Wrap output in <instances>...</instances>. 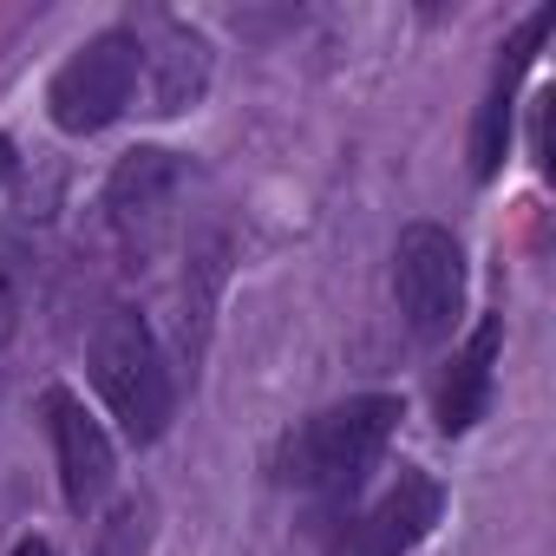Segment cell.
Masks as SVG:
<instances>
[{"label":"cell","instance_id":"cell-1","mask_svg":"<svg viewBox=\"0 0 556 556\" xmlns=\"http://www.w3.org/2000/svg\"><path fill=\"white\" fill-rule=\"evenodd\" d=\"M393 426H400V400H387V393L341 400V406L315 413V419L289 439L282 478L302 484V491H315V497H328V504H341V497L361 491V478H367L374 458L387 452Z\"/></svg>","mask_w":556,"mask_h":556},{"label":"cell","instance_id":"cell-2","mask_svg":"<svg viewBox=\"0 0 556 556\" xmlns=\"http://www.w3.org/2000/svg\"><path fill=\"white\" fill-rule=\"evenodd\" d=\"M92 380H99V393H105V406H112V419L125 426L131 445H157L170 432L177 387H170V367H164L157 334L144 328V315L112 308L92 328Z\"/></svg>","mask_w":556,"mask_h":556},{"label":"cell","instance_id":"cell-3","mask_svg":"<svg viewBox=\"0 0 556 556\" xmlns=\"http://www.w3.org/2000/svg\"><path fill=\"white\" fill-rule=\"evenodd\" d=\"M138 66H144V40H138V34L112 27V34L86 40V47L53 73V92H47L53 125L73 131V138L105 131V125L131 105V92H138Z\"/></svg>","mask_w":556,"mask_h":556},{"label":"cell","instance_id":"cell-4","mask_svg":"<svg viewBox=\"0 0 556 556\" xmlns=\"http://www.w3.org/2000/svg\"><path fill=\"white\" fill-rule=\"evenodd\" d=\"M393 295L400 315L413 321L419 341L452 334L458 308H465V249L445 223H406L400 249H393Z\"/></svg>","mask_w":556,"mask_h":556},{"label":"cell","instance_id":"cell-5","mask_svg":"<svg viewBox=\"0 0 556 556\" xmlns=\"http://www.w3.org/2000/svg\"><path fill=\"white\" fill-rule=\"evenodd\" d=\"M40 413H47V432H53V452H60V491H66V504H73L79 517H92V510L105 504L112 478H118L112 439H105V426H99L66 387H53V393L40 400Z\"/></svg>","mask_w":556,"mask_h":556},{"label":"cell","instance_id":"cell-6","mask_svg":"<svg viewBox=\"0 0 556 556\" xmlns=\"http://www.w3.org/2000/svg\"><path fill=\"white\" fill-rule=\"evenodd\" d=\"M439 510H445L439 478L400 471V484H393L367 517H354V523L334 536V556H406V549L439 523Z\"/></svg>","mask_w":556,"mask_h":556},{"label":"cell","instance_id":"cell-7","mask_svg":"<svg viewBox=\"0 0 556 556\" xmlns=\"http://www.w3.org/2000/svg\"><path fill=\"white\" fill-rule=\"evenodd\" d=\"M177 190H184V164H177L170 151H131V157L112 170V184H105L112 229H118L125 242H151V236L164 229Z\"/></svg>","mask_w":556,"mask_h":556},{"label":"cell","instance_id":"cell-8","mask_svg":"<svg viewBox=\"0 0 556 556\" xmlns=\"http://www.w3.org/2000/svg\"><path fill=\"white\" fill-rule=\"evenodd\" d=\"M549 21L556 14H536L504 53V66H497V79H491V92H484V105H478V125H471V177H497V164H504V151H510V112H517V79H523V66H530V53H536V40L549 34Z\"/></svg>","mask_w":556,"mask_h":556},{"label":"cell","instance_id":"cell-9","mask_svg":"<svg viewBox=\"0 0 556 556\" xmlns=\"http://www.w3.org/2000/svg\"><path fill=\"white\" fill-rule=\"evenodd\" d=\"M497 348H504V321L484 315V321L471 328V341L458 348L445 387H439V426H445V432H471V426L484 419V406H491V374H497Z\"/></svg>","mask_w":556,"mask_h":556},{"label":"cell","instance_id":"cell-10","mask_svg":"<svg viewBox=\"0 0 556 556\" xmlns=\"http://www.w3.org/2000/svg\"><path fill=\"white\" fill-rule=\"evenodd\" d=\"M151 73H157V112H184V105L203 92V79H210V53H203L197 34L170 27L164 47L151 53Z\"/></svg>","mask_w":556,"mask_h":556},{"label":"cell","instance_id":"cell-11","mask_svg":"<svg viewBox=\"0 0 556 556\" xmlns=\"http://www.w3.org/2000/svg\"><path fill=\"white\" fill-rule=\"evenodd\" d=\"M27 289H34V255L14 229H0V348L14 341V328L27 315Z\"/></svg>","mask_w":556,"mask_h":556},{"label":"cell","instance_id":"cell-12","mask_svg":"<svg viewBox=\"0 0 556 556\" xmlns=\"http://www.w3.org/2000/svg\"><path fill=\"white\" fill-rule=\"evenodd\" d=\"M99 556H144V510L125 504L112 523H105V549Z\"/></svg>","mask_w":556,"mask_h":556},{"label":"cell","instance_id":"cell-13","mask_svg":"<svg viewBox=\"0 0 556 556\" xmlns=\"http://www.w3.org/2000/svg\"><path fill=\"white\" fill-rule=\"evenodd\" d=\"M14 556H60L53 543H40V536H27V543H14Z\"/></svg>","mask_w":556,"mask_h":556},{"label":"cell","instance_id":"cell-14","mask_svg":"<svg viewBox=\"0 0 556 556\" xmlns=\"http://www.w3.org/2000/svg\"><path fill=\"white\" fill-rule=\"evenodd\" d=\"M0 177H14V144L0 138Z\"/></svg>","mask_w":556,"mask_h":556}]
</instances>
